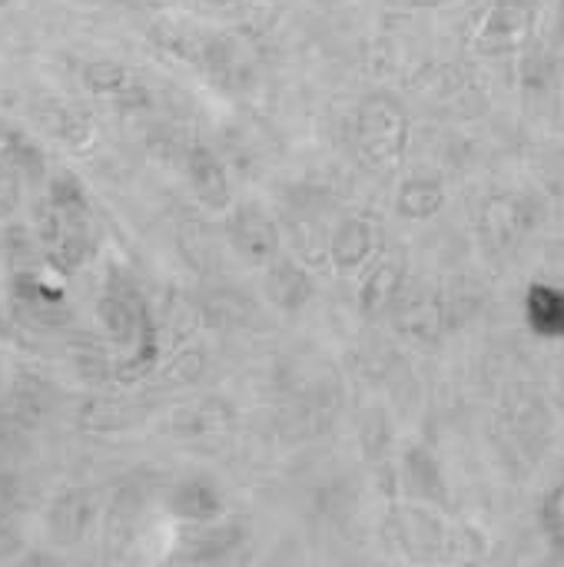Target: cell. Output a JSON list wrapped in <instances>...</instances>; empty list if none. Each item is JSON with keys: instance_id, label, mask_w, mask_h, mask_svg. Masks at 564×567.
<instances>
[{"instance_id": "2", "label": "cell", "mask_w": 564, "mask_h": 567, "mask_svg": "<svg viewBox=\"0 0 564 567\" xmlns=\"http://www.w3.org/2000/svg\"><path fill=\"white\" fill-rule=\"evenodd\" d=\"M189 183L196 189V196L206 203V206H226L229 199V179L223 173V163L206 153V150H196V156L189 159Z\"/></svg>"}, {"instance_id": "3", "label": "cell", "mask_w": 564, "mask_h": 567, "mask_svg": "<svg viewBox=\"0 0 564 567\" xmlns=\"http://www.w3.org/2000/svg\"><path fill=\"white\" fill-rule=\"evenodd\" d=\"M529 319L542 336H564V292L558 289H532Z\"/></svg>"}, {"instance_id": "1", "label": "cell", "mask_w": 564, "mask_h": 567, "mask_svg": "<svg viewBox=\"0 0 564 567\" xmlns=\"http://www.w3.org/2000/svg\"><path fill=\"white\" fill-rule=\"evenodd\" d=\"M229 243L236 246V252L249 262H269L276 256L279 236L269 216H263L259 209H239L229 219Z\"/></svg>"}, {"instance_id": "4", "label": "cell", "mask_w": 564, "mask_h": 567, "mask_svg": "<svg viewBox=\"0 0 564 567\" xmlns=\"http://www.w3.org/2000/svg\"><path fill=\"white\" fill-rule=\"evenodd\" d=\"M269 292H273V299H276L279 306L296 309V306H302V302L309 299L312 286H309V279H306V272H302L299 266L283 262V266H276V272L269 276Z\"/></svg>"}, {"instance_id": "5", "label": "cell", "mask_w": 564, "mask_h": 567, "mask_svg": "<svg viewBox=\"0 0 564 567\" xmlns=\"http://www.w3.org/2000/svg\"><path fill=\"white\" fill-rule=\"evenodd\" d=\"M216 508V495L203 485H183L176 492V515L180 518H209Z\"/></svg>"}, {"instance_id": "6", "label": "cell", "mask_w": 564, "mask_h": 567, "mask_svg": "<svg viewBox=\"0 0 564 567\" xmlns=\"http://www.w3.org/2000/svg\"><path fill=\"white\" fill-rule=\"evenodd\" d=\"M13 203H17V179L7 169H0V216L10 213Z\"/></svg>"}]
</instances>
